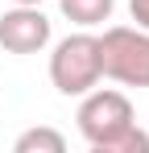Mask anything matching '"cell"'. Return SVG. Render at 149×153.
<instances>
[{
    "label": "cell",
    "mask_w": 149,
    "mask_h": 153,
    "mask_svg": "<svg viewBox=\"0 0 149 153\" xmlns=\"http://www.w3.org/2000/svg\"><path fill=\"white\" fill-rule=\"evenodd\" d=\"M79 132L95 153H149V132L137 124L133 100L116 87H91L79 95Z\"/></svg>",
    "instance_id": "cell-1"
},
{
    "label": "cell",
    "mask_w": 149,
    "mask_h": 153,
    "mask_svg": "<svg viewBox=\"0 0 149 153\" xmlns=\"http://www.w3.org/2000/svg\"><path fill=\"white\" fill-rule=\"evenodd\" d=\"M104 79V62H99V37L95 33H66L54 54H50V83L58 95H87Z\"/></svg>",
    "instance_id": "cell-2"
},
{
    "label": "cell",
    "mask_w": 149,
    "mask_h": 153,
    "mask_svg": "<svg viewBox=\"0 0 149 153\" xmlns=\"http://www.w3.org/2000/svg\"><path fill=\"white\" fill-rule=\"evenodd\" d=\"M104 79L120 87H149V29L141 25H108L99 33Z\"/></svg>",
    "instance_id": "cell-3"
},
{
    "label": "cell",
    "mask_w": 149,
    "mask_h": 153,
    "mask_svg": "<svg viewBox=\"0 0 149 153\" xmlns=\"http://www.w3.org/2000/svg\"><path fill=\"white\" fill-rule=\"evenodd\" d=\"M54 37V25L42 4H13L0 13V46L8 54H42Z\"/></svg>",
    "instance_id": "cell-4"
},
{
    "label": "cell",
    "mask_w": 149,
    "mask_h": 153,
    "mask_svg": "<svg viewBox=\"0 0 149 153\" xmlns=\"http://www.w3.org/2000/svg\"><path fill=\"white\" fill-rule=\"evenodd\" d=\"M58 8H62V17L74 21L79 29H95V25H104V21L112 17L116 0H58Z\"/></svg>",
    "instance_id": "cell-5"
},
{
    "label": "cell",
    "mask_w": 149,
    "mask_h": 153,
    "mask_svg": "<svg viewBox=\"0 0 149 153\" xmlns=\"http://www.w3.org/2000/svg\"><path fill=\"white\" fill-rule=\"evenodd\" d=\"M13 149L17 153H66V137L58 128L37 124V128H25L21 137L13 141Z\"/></svg>",
    "instance_id": "cell-6"
},
{
    "label": "cell",
    "mask_w": 149,
    "mask_h": 153,
    "mask_svg": "<svg viewBox=\"0 0 149 153\" xmlns=\"http://www.w3.org/2000/svg\"><path fill=\"white\" fill-rule=\"evenodd\" d=\"M128 13L141 29H149V0H128Z\"/></svg>",
    "instance_id": "cell-7"
},
{
    "label": "cell",
    "mask_w": 149,
    "mask_h": 153,
    "mask_svg": "<svg viewBox=\"0 0 149 153\" xmlns=\"http://www.w3.org/2000/svg\"><path fill=\"white\" fill-rule=\"evenodd\" d=\"M8 4H42V0H8Z\"/></svg>",
    "instance_id": "cell-8"
}]
</instances>
